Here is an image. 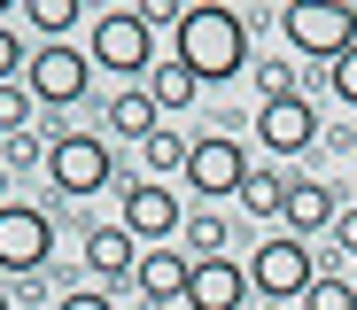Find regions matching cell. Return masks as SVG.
I'll use <instances>...</instances> for the list:
<instances>
[{"instance_id": "20", "label": "cell", "mask_w": 357, "mask_h": 310, "mask_svg": "<svg viewBox=\"0 0 357 310\" xmlns=\"http://www.w3.org/2000/svg\"><path fill=\"white\" fill-rule=\"evenodd\" d=\"M187 248H195V264H218V256H225V217H218V210L187 217Z\"/></svg>"}, {"instance_id": "11", "label": "cell", "mask_w": 357, "mask_h": 310, "mask_svg": "<svg viewBox=\"0 0 357 310\" xmlns=\"http://www.w3.org/2000/svg\"><path fill=\"white\" fill-rule=\"evenodd\" d=\"M249 272L233 264V256H218V264H195V279H187V310H249Z\"/></svg>"}, {"instance_id": "19", "label": "cell", "mask_w": 357, "mask_h": 310, "mask_svg": "<svg viewBox=\"0 0 357 310\" xmlns=\"http://www.w3.org/2000/svg\"><path fill=\"white\" fill-rule=\"evenodd\" d=\"M24 16H31V31H39V47H47V39H70L78 0H24Z\"/></svg>"}, {"instance_id": "24", "label": "cell", "mask_w": 357, "mask_h": 310, "mask_svg": "<svg viewBox=\"0 0 357 310\" xmlns=\"http://www.w3.org/2000/svg\"><path fill=\"white\" fill-rule=\"evenodd\" d=\"M257 93L264 101H295L303 86H295V62H257Z\"/></svg>"}, {"instance_id": "26", "label": "cell", "mask_w": 357, "mask_h": 310, "mask_svg": "<svg viewBox=\"0 0 357 310\" xmlns=\"http://www.w3.org/2000/svg\"><path fill=\"white\" fill-rule=\"evenodd\" d=\"M326 86L342 93V109H357V47H349V54L334 62V70H326Z\"/></svg>"}, {"instance_id": "8", "label": "cell", "mask_w": 357, "mask_h": 310, "mask_svg": "<svg viewBox=\"0 0 357 310\" xmlns=\"http://www.w3.org/2000/svg\"><path fill=\"white\" fill-rule=\"evenodd\" d=\"M257 163H249V148L233 140V132H202L195 140V155H187V186L202 202H225V194H241V178H249Z\"/></svg>"}, {"instance_id": "16", "label": "cell", "mask_w": 357, "mask_h": 310, "mask_svg": "<svg viewBox=\"0 0 357 310\" xmlns=\"http://www.w3.org/2000/svg\"><path fill=\"white\" fill-rule=\"evenodd\" d=\"M195 93H202V78L187 70V62H155V70H148V101H155L163 116H178V109H195Z\"/></svg>"}, {"instance_id": "17", "label": "cell", "mask_w": 357, "mask_h": 310, "mask_svg": "<svg viewBox=\"0 0 357 310\" xmlns=\"http://www.w3.org/2000/svg\"><path fill=\"white\" fill-rule=\"evenodd\" d=\"M287 186H295L287 171H249V178H241V194H233V202H241L249 217H287Z\"/></svg>"}, {"instance_id": "14", "label": "cell", "mask_w": 357, "mask_h": 310, "mask_svg": "<svg viewBox=\"0 0 357 310\" xmlns=\"http://www.w3.org/2000/svg\"><path fill=\"white\" fill-rule=\"evenodd\" d=\"M334 217H342V210H334V194H326L319 178H295V186H287V233H295V240L334 233Z\"/></svg>"}, {"instance_id": "27", "label": "cell", "mask_w": 357, "mask_h": 310, "mask_svg": "<svg viewBox=\"0 0 357 310\" xmlns=\"http://www.w3.org/2000/svg\"><path fill=\"white\" fill-rule=\"evenodd\" d=\"M334 248H342V264H357V210L334 217Z\"/></svg>"}, {"instance_id": "21", "label": "cell", "mask_w": 357, "mask_h": 310, "mask_svg": "<svg viewBox=\"0 0 357 310\" xmlns=\"http://www.w3.org/2000/svg\"><path fill=\"white\" fill-rule=\"evenodd\" d=\"M303 310H357L349 272H319V279H311V295H303Z\"/></svg>"}, {"instance_id": "28", "label": "cell", "mask_w": 357, "mask_h": 310, "mask_svg": "<svg viewBox=\"0 0 357 310\" xmlns=\"http://www.w3.org/2000/svg\"><path fill=\"white\" fill-rule=\"evenodd\" d=\"M54 310H116V302H109V287H78V295H63Z\"/></svg>"}, {"instance_id": "30", "label": "cell", "mask_w": 357, "mask_h": 310, "mask_svg": "<svg viewBox=\"0 0 357 310\" xmlns=\"http://www.w3.org/2000/svg\"><path fill=\"white\" fill-rule=\"evenodd\" d=\"M0 178H8V171H0ZM0 210H8V194H0Z\"/></svg>"}, {"instance_id": "12", "label": "cell", "mask_w": 357, "mask_h": 310, "mask_svg": "<svg viewBox=\"0 0 357 310\" xmlns=\"http://www.w3.org/2000/svg\"><path fill=\"white\" fill-rule=\"evenodd\" d=\"M187 279H195V256L187 248H140V272H132V287L163 310V302H187Z\"/></svg>"}, {"instance_id": "32", "label": "cell", "mask_w": 357, "mask_h": 310, "mask_svg": "<svg viewBox=\"0 0 357 310\" xmlns=\"http://www.w3.org/2000/svg\"><path fill=\"white\" fill-rule=\"evenodd\" d=\"M264 310H272V302H264Z\"/></svg>"}, {"instance_id": "29", "label": "cell", "mask_w": 357, "mask_h": 310, "mask_svg": "<svg viewBox=\"0 0 357 310\" xmlns=\"http://www.w3.org/2000/svg\"><path fill=\"white\" fill-rule=\"evenodd\" d=\"M0 310H16V302H8V287H0Z\"/></svg>"}, {"instance_id": "1", "label": "cell", "mask_w": 357, "mask_h": 310, "mask_svg": "<svg viewBox=\"0 0 357 310\" xmlns=\"http://www.w3.org/2000/svg\"><path fill=\"white\" fill-rule=\"evenodd\" d=\"M171 62H187L202 86L241 78L249 70V24L233 8H218V0H202V8H187V24H178V54Z\"/></svg>"}, {"instance_id": "15", "label": "cell", "mask_w": 357, "mask_h": 310, "mask_svg": "<svg viewBox=\"0 0 357 310\" xmlns=\"http://www.w3.org/2000/svg\"><path fill=\"white\" fill-rule=\"evenodd\" d=\"M101 124H109L116 140H148V132H163V109L148 101V86H125V93L101 109Z\"/></svg>"}, {"instance_id": "9", "label": "cell", "mask_w": 357, "mask_h": 310, "mask_svg": "<svg viewBox=\"0 0 357 310\" xmlns=\"http://www.w3.org/2000/svg\"><path fill=\"white\" fill-rule=\"evenodd\" d=\"M116 225H125L140 248H171L178 233H187V217H178V194H171V186H155V178L125 186V217H116Z\"/></svg>"}, {"instance_id": "6", "label": "cell", "mask_w": 357, "mask_h": 310, "mask_svg": "<svg viewBox=\"0 0 357 310\" xmlns=\"http://www.w3.org/2000/svg\"><path fill=\"white\" fill-rule=\"evenodd\" d=\"M86 86H93V62H86V47H70V39H47V47L24 62V93H31L39 109H78Z\"/></svg>"}, {"instance_id": "10", "label": "cell", "mask_w": 357, "mask_h": 310, "mask_svg": "<svg viewBox=\"0 0 357 310\" xmlns=\"http://www.w3.org/2000/svg\"><path fill=\"white\" fill-rule=\"evenodd\" d=\"M257 140L272 148V155H303L311 140H319V109L295 93V101H264L257 109Z\"/></svg>"}, {"instance_id": "23", "label": "cell", "mask_w": 357, "mask_h": 310, "mask_svg": "<svg viewBox=\"0 0 357 310\" xmlns=\"http://www.w3.org/2000/svg\"><path fill=\"white\" fill-rule=\"evenodd\" d=\"M31 109H39V101H31L24 86H0V140H8V132H31Z\"/></svg>"}, {"instance_id": "4", "label": "cell", "mask_w": 357, "mask_h": 310, "mask_svg": "<svg viewBox=\"0 0 357 310\" xmlns=\"http://www.w3.org/2000/svg\"><path fill=\"white\" fill-rule=\"evenodd\" d=\"M116 178V155L101 148V132H47V186L63 202H86Z\"/></svg>"}, {"instance_id": "22", "label": "cell", "mask_w": 357, "mask_h": 310, "mask_svg": "<svg viewBox=\"0 0 357 310\" xmlns=\"http://www.w3.org/2000/svg\"><path fill=\"white\" fill-rule=\"evenodd\" d=\"M47 163V140L39 132H8V140H0V171H39Z\"/></svg>"}, {"instance_id": "13", "label": "cell", "mask_w": 357, "mask_h": 310, "mask_svg": "<svg viewBox=\"0 0 357 310\" xmlns=\"http://www.w3.org/2000/svg\"><path fill=\"white\" fill-rule=\"evenodd\" d=\"M86 272H93L101 287L132 279V272H140V240H132L125 225H93V233H86Z\"/></svg>"}, {"instance_id": "31", "label": "cell", "mask_w": 357, "mask_h": 310, "mask_svg": "<svg viewBox=\"0 0 357 310\" xmlns=\"http://www.w3.org/2000/svg\"><path fill=\"white\" fill-rule=\"evenodd\" d=\"M349 287H357V264H349Z\"/></svg>"}, {"instance_id": "2", "label": "cell", "mask_w": 357, "mask_h": 310, "mask_svg": "<svg viewBox=\"0 0 357 310\" xmlns=\"http://www.w3.org/2000/svg\"><path fill=\"white\" fill-rule=\"evenodd\" d=\"M86 62H101L109 78H148V70H155V24H148L140 8H109V16H93Z\"/></svg>"}, {"instance_id": "25", "label": "cell", "mask_w": 357, "mask_h": 310, "mask_svg": "<svg viewBox=\"0 0 357 310\" xmlns=\"http://www.w3.org/2000/svg\"><path fill=\"white\" fill-rule=\"evenodd\" d=\"M24 62H31V54H24V39L0 24V86H24Z\"/></svg>"}, {"instance_id": "5", "label": "cell", "mask_w": 357, "mask_h": 310, "mask_svg": "<svg viewBox=\"0 0 357 310\" xmlns=\"http://www.w3.org/2000/svg\"><path fill=\"white\" fill-rule=\"evenodd\" d=\"M311 279H319V256H311V240H295V233H272L257 256H249V287H257L272 310L303 302V295H311Z\"/></svg>"}, {"instance_id": "3", "label": "cell", "mask_w": 357, "mask_h": 310, "mask_svg": "<svg viewBox=\"0 0 357 310\" xmlns=\"http://www.w3.org/2000/svg\"><path fill=\"white\" fill-rule=\"evenodd\" d=\"M280 24H287V47L303 62H326V70L357 47V8H349V0H287Z\"/></svg>"}, {"instance_id": "18", "label": "cell", "mask_w": 357, "mask_h": 310, "mask_svg": "<svg viewBox=\"0 0 357 310\" xmlns=\"http://www.w3.org/2000/svg\"><path fill=\"white\" fill-rule=\"evenodd\" d=\"M187 155H195V140H178L171 124H163V132H148V140H140V163H148V178H155V186H163L171 171L187 178Z\"/></svg>"}, {"instance_id": "7", "label": "cell", "mask_w": 357, "mask_h": 310, "mask_svg": "<svg viewBox=\"0 0 357 310\" xmlns=\"http://www.w3.org/2000/svg\"><path fill=\"white\" fill-rule=\"evenodd\" d=\"M54 256V217L31 210V202H8L0 210V272L8 279H39Z\"/></svg>"}]
</instances>
